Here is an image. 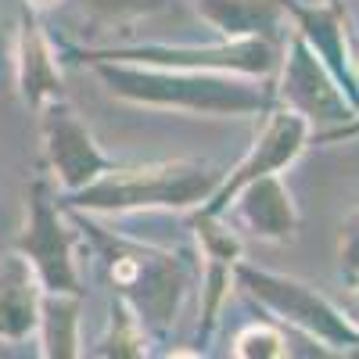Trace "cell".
Returning <instances> with one entry per match:
<instances>
[{"label":"cell","instance_id":"cell-8","mask_svg":"<svg viewBox=\"0 0 359 359\" xmlns=\"http://www.w3.org/2000/svg\"><path fill=\"white\" fill-rule=\"evenodd\" d=\"M40 323L36 269L25 255L0 259V341H22Z\"/></svg>","mask_w":359,"mask_h":359},{"label":"cell","instance_id":"cell-13","mask_svg":"<svg viewBox=\"0 0 359 359\" xmlns=\"http://www.w3.org/2000/svg\"><path fill=\"white\" fill-rule=\"evenodd\" d=\"M79 298L65 291H47L40 298V327H43V355H76V323H79Z\"/></svg>","mask_w":359,"mask_h":359},{"label":"cell","instance_id":"cell-12","mask_svg":"<svg viewBox=\"0 0 359 359\" xmlns=\"http://www.w3.org/2000/svg\"><path fill=\"white\" fill-rule=\"evenodd\" d=\"M18 83H22V97L40 108L43 101H57L62 97V72L47 47V40L40 36V29L33 22L22 25V50H18Z\"/></svg>","mask_w":359,"mask_h":359},{"label":"cell","instance_id":"cell-2","mask_svg":"<svg viewBox=\"0 0 359 359\" xmlns=\"http://www.w3.org/2000/svg\"><path fill=\"white\" fill-rule=\"evenodd\" d=\"M97 72L111 83L115 94H123L140 104H165V108H187V111H212V115H248L262 111L269 97L248 83L230 79H201L198 72L169 76V72H137L118 65H97Z\"/></svg>","mask_w":359,"mask_h":359},{"label":"cell","instance_id":"cell-11","mask_svg":"<svg viewBox=\"0 0 359 359\" xmlns=\"http://www.w3.org/2000/svg\"><path fill=\"white\" fill-rule=\"evenodd\" d=\"M198 8L226 36L245 40V36H259V33L266 36L280 29L287 0H198Z\"/></svg>","mask_w":359,"mask_h":359},{"label":"cell","instance_id":"cell-19","mask_svg":"<svg viewBox=\"0 0 359 359\" xmlns=\"http://www.w3.org/2000/svg\"><path fill=\"white\" fill-rule=\"evenodd\" d=\"M33 4H50V0H33Z\"/></svg>","mask_w":359,"mask_h":359},{"label":"cell","instance_id":"cell-16","mask_svg":"<svg viewBox=\"0 0 359 359\" xmlns=\"http://www.w3.org/2000/svg\"><path fill=\"white\" fill-rule=\"evenodd\" d=\"M341 269L348 277H359V212L341 226Z\"/></svg>","mask_w":359,"mask_h":359},{"label":"cell","instance_id":"cell-4","mask_svg":"<svg viewBox=\"0 0 359 359\" xmlns=\"http://www.w3.org/2000/svg\"><path fill=\"white\" fill-rule=\"evenodd\" d=\"M237 277L245 287H252L266 306H273L277 313H284V320L298 323L302 331L316 334L327 345H359V327L348 323L327 298H320L316 291H309L298 280H284L273 273H259L252 266H237Z\"/></svg>","mask_w":359,"mask_h":359},{"label":"cell","instance_id":"cell-14","mask_svg":"<svg viewBox=\"0 0 359 359\" xmlns=\"http://www.w3.org/2000/svg\"><path fill=\"white\" fill-rule=\"evenodd\" d=\"M83 8L101 22H130L140 15H155L172 8V0H83Z\"/></svg>","mask_w":359,"mask_h":359},{"label":"cell","instance_id":"cell-18","mask_svg":"<svg viewBox=\"0 0 359 359\" xmlns=\"http://www.w3.org/2000/svg\"><path fill=\"white\" fill-rule=\"evenodd\" d=\"M327 4H331V11H341V0H327Z\"/></svg>","mask_w":359,"mask_h":359},{"label":"cell","instance_id":"cell-10","mask_svg":"<svg viewBox=\"0 0 359 359\" xmlns=\"http://www.w3.org/2000/svg\"><path fill=\"white\" fill-rule=\"evenodd\" d=\"M237 194H241L237 212H241V219L259 237H269V241H287V237L294 233V205H291V194L280 187V180L273 172L252 180V184H245Z\"/></svg>","mask_w":359,"mask_h":359},{"label":"cell","instance_id":"cell-3","mask_svg":"<svg viewBox=\"0 0 359 359\" xmlns=\"http://www.w3.org/2000/svg\"><path fill=\"white\" fill-rule=\"evenodd\" d=\"M97 241H104L111 248L108 269H111V280L123 287V294L133 302V309L140 313L137 320H151L155 327H165L180 306V294L187 291V269L176 255L165 252H147L137 245H123L108 233H97Z\"/></svg>","mask_w":359,"mask_h":359},{"label":"cell","instance_id":"cell-1","mask_svg":"<svg viewBox=\"0 0 359 359\" xmlns=\"http://www.w3.org/2000/svg\"><path fill=\"white\" fill-rule=\"evenodd\" d=\"M219 191V172L205 162H162L140 169H108L94 184L72 194L79 208H104V212H126V208H187L208 201Z\"/></svg>","mask_w":359,"mask_h":359},{"label":"cell","instance_id":"cell-17","mask_svg":"<svg viewBox=\"0 0 359 359\" xmlns=\"http://www.w3.org/2000/svg\"><path fill=\"white\" fill-rule=\"evenodd\" d=\"M4 62H8V54H4V33H0V76H4Z\"/></svg>","mask_w":359,"mask_h":359},{"label":"cell","instance_id":"cell-5","mask_svg":"<svg viewBox=\"0 0 359 359\" xmlns=\"http://www.w3.org/2000/svg\"><path fill=\"white\" fill-rule=\"evenodd\" d=\"M18 252L33 262L36 277L47 291L83 294L76 262H72V233L57 216V208L47 194V184H33V191H29V226L18 237Z\"/></svg>","mask_w":359,"mask_h":359},{"label":"cell","instance_id":"cell-15","mask_svg":"<svg viewBox=\"0 0 359 359\" xmlns=\"http://www.w3.org/2000/svg\"><path fill=\"white\" fill-rule=\"evenodd\" d=\"M284 338L277 331H269V327H252V331H245L241 338H237V355H284L287 348H280Z\"/></svg>","mask_w":359,"mask_h":359},{"label":"cell","instance_id":"cell-9","mask_svg":"<svg viewBox=\"0 0 359 359\" xmlns=\"http://www.w3.org/2000/svg\"><path fill=\"white\" fill-rule=\"evenodd\" d=\"M284 97H291L302 111H313L320 118H348L352 115L345 94H338V86L327 83L323 69L316 65V57L309 54L302 36L291 47V62L284 72Z\"/></svg>","mask_w":359,"mask_h":359},{"label":"cell","instance_id":"cell-6","mask_svg":"<svg viewBox=\"0 0 359 359\" xmlns=\"http://www.w3.org/2000/svg\"><path fill=\"white\" fill-rule=\"evenodd\" d=\"M43 151L54 165V176L69 191H83L101 172L111 169V162L101 155L94 137L86 133V126L76 118V111L69 104H62V97L50 101V108L43 111Z\"/></svg>","mask_w":359,"mask_h":359},{"label":"cell","instance_id":"cell-7","mask_svg":"<svg viewBox=\"0 0 359 359\" xmlns=\"http://www.w3.org/2000/svg\"><path fill=\"white\" fill-rule=\"evenodd\" d=\"M306 133H309L306 115H298V111H277V115L266 123L262 137L255 140L252 155H248L241 165H237V172L226 180V184H223L212 198H208L212 205H205V208H201V216H216V212H223V208L230 205V198L241 191L245 184H252V180L269 176V172H277L280 165H287L298 151H302Z\"/></svg>","mask_w":359,"mask_h":359}]
</instances>
